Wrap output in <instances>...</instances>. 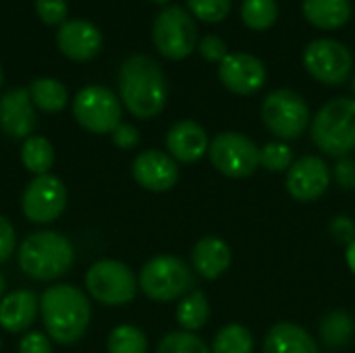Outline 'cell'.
I'll use <instances>...</instances> for the list:
<instances>
[{"label":"cell","mask_w":355,"mask_h":353,"mask_svg":"<svg viewBox=\"0 0 355 353\" xmlns=\"http://www.w3.org/2000/svg\"><path fill=\"white\" fill-rule=\"evenodd\" d=\"M119 94L125 108L137 119H154L166 104V79L160 64L148 54H131L119 69Z\"/></svg>","instance_id":"obj_1"},{"label":"cell","mask_w":355,"mask_h":353,"mask_svg":"<svg viewBox=\"0 0 355 353\" xmlns=\"http://www.w3.org/2000/svg\"><path fill=\"white\" fill-rule=\"evenodd\" d=\"M40 314L48 337L60 345H71L85 335L92 306L75 285H52L40 298Z\"/></svg>","instance_id":"obj_2"},{"label":"cell","mask_w":355,"mask_h":353,"mask_svg":"<svg viewBox=\"0 0 355 353\" xmlns=\"http://www.w3.org/2000/svg\"><path fill=\"white\" fill-rule=\"evenodd\" d=\"M75 250L56 231H35L19 248V268L35 281H54L71 270Z\"/></svg>","instance_id":"obj_3"},{"label":"cell","mask_w":355,"mask_h":353,"mask_svg":"<svg viewBox=\"0 0 355 353\" xmlns=\"http://www.w3.org/2000/svg\"><path fill=\"white\" fill-rule=\"evenodd\" d=\"M312 139L329 156L343 158L355 150V100L335 98L312 121Z\"/></svg>","instance_id":"obj_4"},{"label":"cell","mask_w":355,"mask_h":353,"mask_svg":"<svg viewBox=\"0 0 355 353\" xmlns=\"http://www.w3.org/2000/svg\"><path fill=\"white\" fill-rule=\"evenodd\" d=\"M196 285L191 268L177 256H156L144 264L139 287L152 302H173L185 298Z\"/></svg>","instance_id":"obj_5"},{"label":"cell","mask_w":355,"mask_h":353,"mask_svg":"<svg viewBox=\"0 0 355 353\" xmlns=\"http://www.w3.org/2000/svg\"><path fill=\"white\" fill-rule=\"evenodd\" d=\"M152 40L162 56L171 60H181L189 56L198 46V27L183 6L173 4L160 10V15L156 17Z\"/></svg>","instance_id":"obj_6"},{"label":"cell","mask_w":355,"mask_h":353,"mask_svg":"<svg viewBox=\"0 0 355 353\" xmlns=\"http://www.w3.org/2000/svg\"><path fill=\"white\" fill-rule=\"evenodd\" d=\"M262 121L279 139H297L310 125V110L297 92L281 87L264 98Z\"/></svg>","instance_id":"obj_7"},{"label":"cell","mask_w":355,"mask_h":353,"mask_svg":"<svg viewBox=\"0 0 355 353\" xmlns=\"http://www.w3.org/2000/svg\"><path fill=\"white\" fill-rule=\"evenodd\" d=\"M208 156L212 166L231 179L252 177L260 166V148L248 135L235 131L218 133L208 146Z\"/></svg>","instance_id":"obj_8"},{"label":"cell","mask_w":355,"mask_h":353,"mask_svg":"<svg viewBox=\"0 0 355 353\" xmlns=\"http://www.w3.org/2000/svg\"><path fill=\"white\" fill-rule=\"evenodd\" d=\"M77 123L89 133H112L121 125V100L104 85H87L73 100Z\"/></svg>","instance_id":"obj_9"},{"label":"cell","mask_w":355,"mask_h":353,"mask_svg":"<svg viewBox=\"0 0 355 353\" xmlns=\"http://www.w3.org/2000/svg\"><path fill=\"white\" fill-rule=\"evenodd\" d=\"M89 295L102 306H125L137 293L133 270L119 260H100L85 275Z\"/></svg>","instance_id":"obj_10"},{"label":"cell","mask_w":355,"mask_h":353,"mask_svg":"<svg viewBox=\"0 0 355 353\" xmlns=\"http://www.w3.org/2000/svg\"><path fill=\"white\" fill-rule=\"evenodd\" d=\"M304 64L314 79L327 85H339L352 75L354 56L341 42L322 37L308 44L304 52Z\"/></svg>","instance_id":"obj_11"},{"label":"cell","mask_w":355,"mask_h":353,"mask_svg":"<svg viewBox=\"0 0 355 353\" xmlns=\"http://www.w3.org/2000/svg\"><path fill=\"white\" fill-rule=\"evenodd\" d=\"M23 214L35 225L54 223L67 208V187L54 175L35 177L23 191Z\"/></svg>","instance_id":"obj_12"},{"label":"cell","mask_w":355,"mask_h":353,"mask_svg":"<svg viewBox=\"0 0 355 353\" xmlns=\"http://www.w3.org/2000/svg\"><path fill=\"white\" fill-rule=\"evenodd\" d=\"M218 77L223 85L239 96L256 94L266 81V69L262 60L248 52H233L218 64Z\"/></svg>","instance_id":"obj_13"},{"label":"cell","mask_w":355,"mask_h":353,"mask_svg":"<svg viewBox=\"0 0 355 353\" xmlns=\"http://www.w3.org/2000/svg\"><path fill=\"white\" fill-rule=\"evenodd\" d=\"M331 185V169L318 156H304L287 171V191L297 202L318 200Z\"/></svg>","instance_id":"obj_14"},{"label":"cell","mask_w":355,"mask_h":353,"mask_svg":"<svg viewBox=\"0 0 355 353\" xmlns=\"http://www.w3.org/2000/svg\"><path fill=\"white\" fill-rule=\"evenodd\" d=\"M133 179L148 191H168L179 179L177 160L160 150H146L135 156L131 164Z\"/></svg>","instance_id":"obj_15"},{"label":"cell","mask_w":355,"mask_h":353,"mask_svg":"<svg viewBox=\"0 0 355 353\" xmlns=\"http://www.w3.org/2000/svg\"><path fill=\"white\" fill-rule=\"evenodd\" d=\"M58 50L77 62L94 58L102 48V33L100 29L85 19H71L64 21L56 31Z\"/></svg>","instance_id":"obj_16"},{"label":"cell","mask_w":355,"mask_h":353,"mask_svg":"<svg viewBox=\"0 0 355 353\" xmlns=\"http://www.w3.org/2000/svg\"><path fill=\"white\" fill-rule=\"evenodd\" d=\"M0 127L15 139L31 137L35 129V110L27 87L8 89L0 98Z\"/></svg>","instance_id":"obj_17"},{"label":"cell","mask_w":355,"mask_h":353,"mask_svg":"<svg viewBox=\"0 0 355 353\" xmlns=\"http://www.w3.org/2000/svg\"><path fill=\"white\" fill-rule=\"evenodd\" d=\"M208 135L196 121H179L166 133V150L179 162H198L208 152Z\"/></svg>","instance_id":"obj_18"},{"label":"cell","mask_w":355,"mask_h":353,"mask_svg":"<svg viewBox=\"0 0 355 353\" xmlns=\"http://www.w3.org/2000/svg\"><path fill=\"white\" fill-rule=\"evenodd\" d=\"M40 310V300L29 289H19L0 300V327L6 333L27 331Z\"/></svg>","instance_id":"obj_19"},{"label":"cell","mask_w":355,"mask_h":353,"mask_svg":"<svg viewBox=\"0 0 355 353\" xmlns=\"http://www.w3.org/2000/svg\"><path fill=\"white\" fill-rule=\"evenodd\" d=\"M191 266L204 279H218L231 266V250L216 235L202 237L191 252Z\"/></svg>","instance_id":"obj_20"},{"label":"cell","mask_w":355,"mask_h":353,"mask_svg":"<svg viewBox=\"0 0 355 353\" xmlns=\"http://www.w3.org/2000/svg\"><path fill=\"white\" fill-rule=\"evenodd\" d=\"M264 353H320L314 337L300 325L279 322L264 339Z\"/></svg>","instance_id":"obj_21"},{"label":"cell","mask_w":355,"mask_h":353,"mask_svg":"<svg viewBox=\"0 0 355 353\" xmlns=\"http://www.w3.org/2000/svg\"><path fill=\"white\" fill-rule=\"evenodd\" d=\"M304 17L318 29H339L352 17L349 0H304Z\"/></svg>","instance_id":"obj_22"},{"label":"cell","mask_w":355,"mask_h":353,"mask_svg":"<svg viewBox=\"0 0 355 353\" xmlns=\"http://www.w3.org/2000/svg\"><path fill=\"white\" fill-rule=\"evenodd\" d=\"M29 96L31 102L44 110V112H60L67 106V87L64 83H60L58 79H50V77H40L35 81H31L29 85Z\"/></svg>","instance_id":"obj_23"},{"label":"cell","mask_w":355,"mask_h":353,"mask_svg":"<svg viewBox=\"0 0 355 353\" xmlns=\"http://www.w3.org/2000/svg\"><path fill=\"white\" fill-rule=\"evenodd\" d=\"M208 318H210V304L202 291L187 293L177 306V322L187 333H193L206 327Z\"/></svg>","instance_id":"obj_24"},{"label":"cell","mask_w":355,"mask_h":353,"mask_svg":"<svg viewBox=\"0 0 355 353\" xmlns=\"http://www.w3.org/2000/svg\"><path fill=\"white\" fill-rule=\"evenodd\" d=\"M355 335V322L349 312L345 310H335L324 316L320 322V339L327 347L337 350L345 347Z\"/></svg>","instance_id":"obj_25"},{"label":"cell","mask_w":355,"mask_h":353,"mask_svg":"<svg viewBox=\"0 0 355 353\" xmlns=\"http://www.w3.org/2000/svg\"><path fill=\"white\" fill-rule=\"evenodd\" d=\"M21 160H23V166L29 173H33L35 177L48 175L52 164H54V148H52V144L46 137L31 135V137H27L23 141Z\"/></svg>","instance_id":"obj_26"},{"label":"cell","mask_w":355,"mask_h":353,"mask_svg":"<svg viewBox=\"0 0 355 353\" xmlns=\"http://www.w3.org/2000/svg\"><path fill=\"white\" fill-rule=\"evenodd\" d=\"M212 353H252L254 335L241 325H229L220 329L212 341Z\"/></svg>","instance_id":"obj_27"},{"label":"cell","mask_w":355,"mask_h":353,"mask_svg":"<svg viewBox=\"0 0 355 353\" xmlns=\"http://www.w3.org/2000/svg\"><path fill=\"white\" fill-rule=\"evenodd\" d=\"M148 337L141 329L133 325L116 327L108 337V353H146Z\"/></svg>","instance_id":"obj_28"},{"label":"cell","mask_w":355,"mask_h":353,"mask_svg":"<svg viewBox=\"0 0 355 353\" xmlns=\"http://www.w3.org/2000/svg\"><path fill=\"white\" fill-rule=\"evenodd\" d=\"M279 6L275 0H243L241 4V19L248 27L264 31L272 27L277 21Z\"/></svg>","instance_id":"obj_29"},{"label":"cell","mask_w":355,"mask_h":353,"mask_svg":"<svg viewBox=\"0 0 355 353\" xmlns=\"http://www.w3.org/2000/svg\"><path fill=\"white\" fill-rule=\"evenodd\" d=\"M156 353H212L210 347L193 333L187 331H177L164 335V339L158 343Z\"/></svg>","instance_id":"obj_30"},{"label":"cell","mask_w":355,"mask_h":353,"mask_svg":"<svg viewBox=\"0 0 355 353\" xmlns=\"http://www.w3.org/2000/svg\"><path fill=\"white\" fill-rule=\"evenodd\" d=\"M260 164L272 173L289 171L293 164V150L285 141H270L260 150Z\"/></svg>","instance_id":"obj_31"},{"label":"cell","mask_w":355,"mask_h":353,"mask_svg":"<svg viewBox=\"0 0 355 353\" xmlns=\"http://www.w3.org/2000/svg\"><path fill=\"white\" fill-rule=\"evenodd\" d=\"M189 10L206 23L223 21L231 10V0H187Z\"/></svg>","instance_id":"obj_32"},{"label":"cell","mask_w":355,"mask_h":353,"mask_svg":"<svg viewBox=\"0 0 355 353\" xmlns=\"http://www.w3.org/2000/svg\"><path fill=\"white\" fill-rule=\"evenodd\" d=\"M35 12L46 25H62L69 6L67 0H35Z\"/></svg>","instance_id":"obj_33"},{"label":"cell","mask_w":355,"mask_h":353,"mask_svg":"<svg viewBox=\"0 0 355 353\" xmlns=\"http://www.w3.org/2000/svg\"><path fill=\"white\" fill-rule=\"evenodd\" d=\"M198 48H200V54L206 58V60H210V62H223V58L229 54L227 52V44H225V40L223 37H218V35H204L200 42H198Z\"/></svg>","instance_id":"obj_34"},{"label":"cell","mask_w":355,"mask_h":353,"mask_svg":"<svg viewBox=\"0 0 355 353\" xmlns=\"http://www.w3.org/2000/svg\"><path fill=\"white\" fill-rule=\"evenodd\" d=\"M15 243H17L15 227L10 225L8 218L0 214V264L10 258V254L15 252Z\"/></svg>","instance_id":"obj_35"},{"label":"cell","mask_w":355,"mask_h":353,"mask_svg":"<svg viewBox=\"0 0 355 353\" xmlns=\"http://www.w3.org/2000/svg\"><path fill=\"white\" fill-rule=\"evenodd\" d=\"M112 141L121 150H131V148H135L139 144V131L133 125H129V123H121L112 131Z\"/></svg>","instance_id":"obj_36"},{"label":"cell","mask_w":355,"mask_h":353,"mask_svg":"<svg viewBox=\"0 0 355 353\" xmlns=\"http://www.w3.org/2000/svg\"><path fill=\"white\" fill-rule=\"evenodd\" d=\"M335 179L343 189H355V160L349 156L339 158L335 164Z\"/></svg>","instance_id":"obj_37"},{"label":"cell","mask_w":355,"mask_h":353,"mask_svg":"<svg viewBox=\"0 0 355 353\" xmlns=\"http://www.w3.org/2000/svg\"><path fill=\"white\" fill-rule=\"evenodd\" d=\"M19 353H52L50 341L44 333H27L21 343H19Z\"/></svg>","instance_id":"obj_38"},{"label":"cell","mask_w":355,"mask_h":353,"mask_svg":"<svg viewBox=\"0 0 355 353\" xmlns=\"http://www.w3.org/2000/svg\"><path fill=\"white\" fill-rule=\"evenodd\" d=\"M331 235L339 241V243H354L355 241V223L349 216H337L331 223Z\"/></svg>","instance_id":"obj_39"},{"label":"cell","mask_w":355,"mask_h":353,"mask_svg":"<svg viewBox=\"0 0 355 353\" xmlns=\"http://www.w3.org/2000/svg\"><path fill=\"white\" fill-rule=\"evenodd\" d=\"M345 260H347V266L352 268V273L355 275V241L347 246V254H345Z\"/></svg>","instance_id":"obj_40"},{"label":"cell","mask_w":355,"mask_h":353,"mask_svg":"<svg viewBox=\"0 0 355 353\" xmlns=\"http://www.w3.org/2000/svg\"><path fill=\"white\" fill-rule=\"evenodd\" d=\"M2 293H4V277L0 275V298H2Z\"/></svg>","instance_id":"obj_41"},{"label":"cell","mask_w":355,"mask_h":353,"mask_svg":"<svg viewBox=\"0 0 355 353\" xmlns=\"http://www.w3.org/2000/svg\"><path fill=\"white\" fill-rule=\"evenodd\" d=\"M152 2H156V4H166L168 0H152Z\"/></svg>","instance_id":"obj_42"},{"label":"cell","mask_w":355,"mask_h":353,"mask_svg":"<svg viewBox=\"0 0 355 353\" xmlns=\"http://www.w3.org/2000/svg\"><path fill=\"white\" fill-rule=\"evenodd\" d=\"M0 85H2V69H0Z\"/></svg>","instance_id":"obj_43"},{"label":"cell","mask_w":355,"mask_h":353,"mask_svg":"<svg viewBox=\"0 0 355 353\" xmlns=\"http://www.w3.org/2000/svg\"><path fill=\"white\" fill-rule=\"evenodd\" d=\"M354 92H355V79H354Z\"/></svg>","instance_id":"obj_44"}]
</instances>
